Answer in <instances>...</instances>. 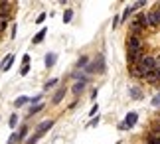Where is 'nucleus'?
I'll return each instance as SVG.
<instances>
[{"label":"nucleus","instance_id":"1","mask_svg":"<svg viewBox=\"0 0 160 144\" xmlns=\"http://www.w3.org/2000/svg\"><path fill=\"white\" fill-rule=\"evenodd\" d=\"M140 49H142V40H140V36L128 34V37H127V52H140Z\"/></svg>","mask_w":160,"mask_h":144},{"label":"nucleus","instance_id":"2","mask_svg":"<svg viewBox=\"0 0 160 144\" xmlns=\"http://www.w3.org/2000/svg\"><path fill=\"white\" fill-rule=\"evenodd\" d=\"M138 65H140V69L148 75V73H152V71L156 69V57H152V55H144V59L140 61Z\"/></svg>","mask_w":160,"mask_h":144},{"label":"nucleus","instance_id":"3","mask_svg":"<svg viewBox=\"0 0 160 144\" xmlns=\"http://www.w3.org/2000/svg\"><path fill=\"white\" fill-rule=\"evenodd\" d=\"M95 71H105V59H103V57L95 59L93 63L87 65V73H95Z\"/></svg>","mask_w":160,"mask_h":144},{"label":"nucleus","instance_id":"4","mask_svg":"<svg viewBox=\"0 0 160 144\" xmlns=\"http://www.w3.org/2000/svg\"><path fill=\"white\" fill-rule=\"evenodd\" d=\"M53 124H55L53 121H44V122H40V124H38V128H36V132H38V134L42 136V134H46L48 130H50V128L53 127Z\"/></svg>","mask_w":160,"mask_h":144},{"label":"nucleus","instance_id":"5","mask_svg":"<svg viewBox=\"0 0 160 144\" xmlns=\"http://www.w3.org/2000/svg\"><path fill=\"white\" fill-rule=\"evenodd\" d=\"M137 122H138V115H137V112H128V115L125 117V124H127V128H132Z\"/></svg>","mask_w":160,"mask_h":144},{"label":"nucleus","instance_id":"6","mask_svg":"<svg viewBox=\"0 0 160 144\" xmlns=\"http://www.w3.org/2000/svg\"><path fill=\"white\" fill-rule=\"evenodd\" d=\"M128 73H131L132 75V77H146V73L142 71V69H140V65L137 63V65H128Z\"/></svg>","mask_w":160,"mask_h":144},{"label":"nucleus","instance_id":"7","mask_svg":"<svg viewBox=\"0 0 160 144\" xmlns=\"http://www.w3.org/2000/svg\"><path fill=\"white\" fill-rule=\"evenodd\" d=\"M146 81H148V83H152V85H156V83H160V69H154L152 73H148L144 77Z\"/></svg>","mask_w":160,"mask_h":144},{"label":"nucleus","instance_id":"8","mask_svg":"<svg viewBox=\"0 0 160 144\" xmlns=\"http://www.w3.org/2000/svg\"><path fill=\"white\" fill-rule=\"evenodd\" d=\"M46 34H48V28H42L40 32H38V34H36V36L32 37V43H34V46H38L40 42H44V37H46Z\"/></svg>","mask_w":160,"mask_h":144},{"label":"nucleus","instance_id":"9","mask_svg":"<svg viewBox=\"0 0 160 144\" xmlns=\"http://www.w3.org/2000/svg\"><path fill=\"white\" fill-rule=\"evenodd\" d=\"M44 61H46V67L48 69H52V67L55 65V53H46V57H44Z\"/></svg>","mask_w":160,"mask_h":144},{"label":"nucleus","instance_id":"10","mask_svg":"<svg viewBox=\"0 0 160 144\" xmlns=\"http://www.w3.org/2000/svg\"><path fill=\"white\" fill-rule=\"evenodd\" d=\"M2 63H4V67H2V69H4V71H8L10 67H12V63H14V55H12V53H8V55H6V57L2 59Z\"/></svg>","mask_w":160,"mask_h":144},{"label":"nucleus","instance_id":"11","mask_svg":"<svg viewBox=\"0 0 160 144\" xmlns=\"http://www.w3.org/2000/svg\"><path fill=\"white\" fill-rule=\"evenodd\" d=\"M63 97H65V89H58V91H55V95H53V99H52L53 105L61 103V99H63Z\"/></svg>","mask_w":160,"mask_h":144},{"label":"nucleus","instance_id":"12","mask_svg":"<svg viewBox=\"0 0 160 144\" xmlns=\"http://www.w3.org/2000/svg\"><path fill=\"white\" fill-rule=\"evenodd\" d=\"M85 83H87V79H85V81H79V83H75V85H73V89H71V93L79 95V93H81V91L85 89Z\"/></svg>","mask_w":160,"mask_h":144},{"label":"nucleus","instance_id":"13","mask_svg":"<svg viewBox=\"0 0 160 144\" xmlns=\"http://www.w3.org/2000/svg\"><path fill=\"white\" fill-rule=\"evenodd\" d=\"M26 103H30V99L26 95H22V97H18L14 101V107H22V105H26Z\"/></svg>","mask_w":160,"mask_h":144},{"label":"nucleus","instance_id":"14","mask_svg":"<svg viewBox=\"0 0 160 144\" xmlns=\"http://www.w3.org/2000/svg\"><path fill=\"white\" fill-rule=\"evenodd\" d=\"M8 127L10 128H16L18 127V115L14 112V115H10V118H8Z\"/></svg>","mask_w":160,"mask_h":144},{"label":"nucleus","instance_id":"15","mask_svg":"<svg viewBox=\"0 0 160 144\" xmlns=\"http://www.w3.org/2000/svg\"><path fill=\"white\" fill-rule=\"evenodd\" d=\"M58 85V79H50V81H46V85H44V91H50V89H53V87Z\"/></svg>","mask_w":160,"mask_h":144},{"label":"nucleus","instance_id":"16","mask_svg":"<svg viewBox=\"0 0 160 144\" xmlns=\"http://www.w3.org/2000/svg\"><path fill=\"white\" fill-rule=\"evenodd\" d=\"M42 109H44V105H42V103H40V105H32V109L28 111V115L32 117V115H36V112H40Z\"/></svg>","mask_w":160,"mask_h":144},{"label":"nucleus","instance_id":"17","mask_svg":"<svg viewBox=\"0 0 160 144\" xmlns=\"http://www.w3.org/2000/svg\"><path fill=\"white\" fill-rule=\"evenodd\" d=\"M131 97L138 101V99H142V93H140V89H137V87H132V89H131Z\"/></svg>","mask_w":160,"mask_h":144},{"label":"nucleus","instance_id":"18","mask_svg":"<svg viewBox=\"0 0 160 144\" xmlns=\"http://www.w3.org/2000/svg\"><path fill=\"white\" fill-rule=\"evenodd\" d=\"M71 18H73V10H65L63 12V24H69Z\"/></svg>","mask_w":160,"mask_h":144},{"label":"nucleus","instance_id":"19","mask_svg":"<svg viewBox=\"0 0 160 144\" xmlns=\"http://www.w3.org/2000/svg\"><path fill=\"white\" fill-rule=\"evenodd\" d=\"M26 134H28V127L24 124V127H22L20 130H18V138H20V140H24V138H26Z\"/></svg>","mask_w":160,"mask_h":144},{"label":"nucleus","instance_id":"20","mask_svg":"<svg viewBox=\"0 0 160 144\" xmlns=\"http://www.w3.org/2000/svg\"><path fill=\"white\" fill-rule=\"evenodd\" d=\"M132 12H134V10H132V6H127V8H125V12H122V16H121V20H127V18L131 16Z\"/></svg>","mask_w":160,"mask_h":144},{"label":"nucleus","instance_id":"21","mask_svg":"<svg viewBox=\"0 0 160 144\" xmlns=\"http://www.w3.org/2000/svg\"><path fill=\"white\" fill-rule=\"evenodd\" d=\"M97 111H99V105H93V107L89 109V112H87V117H89V118H93V117H97Z\"/></svg>","mask_w":160,"mask_h":144},{"label":"nucleus","instance_id":"22","mask_svg":"<svg viewBox=\"0 0 160 144\" xmlns=\"http://www.w3.org/2000/svg\"><path fill=\"white\" fill-rule=\"evenodd\" d=\"M18 140H20V138H18V132H14V134H10V138L6 140V144H16Z\"/></svg>","mask_w":160,"mask_h":144},{"label":"nucleus","instance_id":"23","mask_svg":"<svg viewBox=\"0 0 160 144\" xmlns=\"http://www.w3.org/2000/svg\"><path fill=\"white\" fill-rule=\"evenodd\" d=\"M97 122H99V117H93V118H89L87 127H89V128H93V127H97Z\"/></svg>","mask_w":160,"mask_h":144},{"label":"nucleus","instance_id":"24","mask_svg":"<svg viewBox=\"0 0 160 144\" xmlns=\"http://www.w3.org/2000/svg\"><path fill=\"white\" fill-rule=\"evenodd\" d=\"M87 63H89V59H87V57H79V61H77V67H85Z\"/></svg>","mask_w":160,"mask_h":144},{"label":"nucleus","instance_id":"25","mask_svg":"<svg viewBox=\"0 0 160 144\" xmlns=\"http://www.w3.org/2000/svg\"><path fill=\"white\" fill-rule=\"evenodd\" d=\"M38 138H40V134L36 132L34 136H30V138H28V144H36V142H38Z\"/></svg>","mask_w":160,"mask_h":144},{"label":"nucleus","instance_id":"26","mask_svg":"<svg viewBox=\"0 0 160 144\" xmlns=\"http://www.w3.org/2000/svg\"><path fill=\"white\" fill-rule=\"evenodd\" d=\"M121 22H122L121 18H119V16H115V18H113V30H117V28H119V24H121Z\"/></svg>","mask_w":160,"mask_h":144},{"label":"nucleus","instance_id":"27","mask_svg":"<svg viewBox=\"0 0 160 144\" xmlns=\"http://www.w3.org/2000/svg\"><path fill=\"white\" fill-rule=\"evenodd\" d=\"M42 97H44V93H40V95H36V97H32L30 101H32L34 105H38V101H42Z\"/></svg>","mask_w":160,"mask_h":144},{"label":"nucleus","instance_id":"28","mask_svg":"<svg viewBox=\"0 0 160 144\" xmlns=\"http://www.w3.org/2000/svg\"><path fill=\"white\" fill-rule=\"evenodd\" d=\"M30 73V65H22V69H20V75L24 77V75H28Z\"/></svg>","mask_w":160,"mask_h":144},{"label":"nucleus","instance_id":"29","mask_svg":"<svg viewBox=\"0 0 160 144\" xmlns=\"http://www.w3.org/2000/svg\"><path fill=\"white\" fill-rule=\"evenodd\" d=\"M46 16H48V14H46V12H42V14H40L38 18H36V24H42V22H44V20H46Z\"/></svg>","mask_w":160,"mask_h":144},{"label":"nucleus","instance_id":"30","mask_svg":"<svg viewBox=\"0 0 160 144\" xmlns=\"http://www.w3.org/2000/svg\"><path fill=\"white\" fill-rule=\"evenodd\" d=\"M22 61H24L22 65H30V55H28V53H24V57H22Z\"/></svg>","mask_w":160,"mask_h":144},{"label":"nucleus","instance_id":"31","mask_svg":"<svg viewBox=\"0 0 160 144\" xmlns=\"http://www.w3.org/2000/svg\"><path fill=\"white\" fill-rule=\"evenodd\" d=\"M10 37H12V40L16 37V24H12V30H10Z\"/></svg>","mask_w":160,"mask_h":144},{"label":"nucleus","instance_id":"32","mask_svg":"<svg viewBox=\"0 0 160 144\" xmlns=\"http://www.w3.org/2000/svg\"><path fill=\"white\" fill-rule=\"evenodd\" d=\"M119 128H121V130H128V128H127V124H125V121H121V122H119Z\"/></svg>","mask_w":160,"mask_h":144},{"label":"nucleus","instance_id":"33","mask_svg":"<svg viewBox=\"0 0 160 144\" xmlns=\"http://www.w3.org/2000/svg\"><path fill=\"white\" fill-rule=\"evenodd\" d=\"M156 69H160V57H156Z\"/></svg>","mask_w":160,"mask_h":144},{"label":"nucleus","instance_id":"34","mask_svg":"<svg viewBox=\"0 0 160 144\" xmlns=\"http://www.w3.org/2000/svg\"><path fill=\"white\" fill-rule=\"evenodd\" d=\"M2 67H4V63H2V61H0V69H2Z\"/></svg>","mask_w":160,"mask_h":144}]
</instances>
